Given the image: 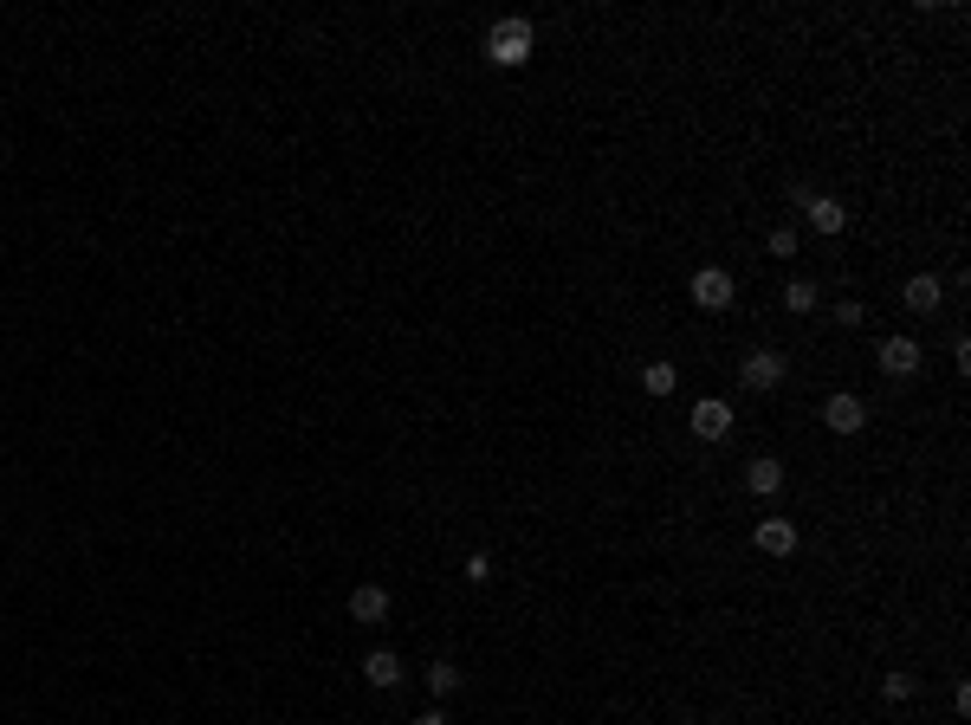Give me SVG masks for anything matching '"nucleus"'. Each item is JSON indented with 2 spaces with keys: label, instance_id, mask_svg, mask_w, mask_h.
<instances>
[{
  "label": "nucleus",
  "instance_id": "nucleus-16",
  "mask_svg": "<svg viewBox=\"0 0 971 725\" xmlns=\"http://www.w3.org/2000/svg\"><path fill=\"white\" fill-rule=\"evenodd\" d=\"M913 693H920V680H913L907 667H894V674H881V700H894V706H900V700H913Z\"/></svg>",
  "mask_w": 971,
  "mask_h": 725
},
{
  "label": "nucleus",
  "instance_id": "nucleus-13",
  "mask_svg": "<svg viewBox=\"0 0 971 725\" xmlns=\"http://www.w3.org/2000/svg\"><path fill=\"white\" fill-rule=\"evenodd\" d=\"M421 680H428V693H434V700H454V693H460V667H454V661H434Z\"/></svg>",
  "mask_w": 971,
  "mask_h": 725
},
{
  "label": "nucleus",
  "instance_id": "nucleus-15",
  "mask_svg": "<svg viewBox=\"0 0 971 725\" xmlns=\"http://www.w3.org/2000/svg\"><path fill=\"white\" fill-rule=\"evenodd\" d=\"M641 389H648V395H674L680 389V369L674 363H648V369H641Z\"/></svg>",
  "mask_w": 971,
  "mask_h": 725
},
{
  "label": "nucleus",
  "instance_id": "nucleus-7",
  "mask_svg": "<svg viewBox=\"0 0 971 725\" xmlns=\"http://www.w3.org/2000/svg\"><path fill=\"white\" fill-rule=\"evenodd\" d=\"M350 615H357L363 628L389 622V590H382V583H357V590H350Z\"/></svg>",
  "mask_w": 971,
  "mask_h": 725
},
{
  "label": "nucleus",
  "instance_id": "nucleus-5",
  "mask_svg": "<svg viewBox=\"0 0 971 725\" xmlns=\"http://www.w3.org/2000/svg\"><path fill=\"white\" fill-rule=\"evenodd\" d=\"M738 376H745V389H777V382H784V357H777V350H751L745 363H738Z\"/></svg>",
  "mask_w": 971,
  "mask_h": 725
},
{
  "label": "nucleus",
  "instance_id": "nucleus-12",
  "mask_svg": "<svg viewBox=\"0 0 971 725\" xmlns=\"http://www.w3.org/2000/svg\"><path fill=\"white\" fill-rule=\"evenodd\" d=\"M745 486L758 492V499H771V492H784V467H777V460H751V467H745Z\"/></svg>",
  "mask_w": 971,
  "mask_h": 725
},
{
  "label": "nucleus",
  "instance_id": "nucleus-3",
  "mask_svg": "<svg viewBox=\"0 0 971 725\" xmlns=\"http://www.w3.org/2000/svg\"><path fill=\"white\" fill-rule=\"evenodd\" d=\"M363 680H369V687H376V693H395V687H402V680H408L402 654H395V648H376V654H363Z\"/></svg>",
  "mask_w": 971,
  "mask_h": 725
},
{
  "label": "nucleus",
  "instance_id": "nucleus-20",
  "mask_svg": "<svg viewBox=\"0 0 971 725\" xmlns=\"http://www.w3.org/2000/svg\"><path fill=\"white\" fill-rule=\"evenodd\" d=\"M415 725H454V719H447V713H441V706H434V713H421Z\"/></svg>",
  "mask_w": 971,
  "mask_h": 725
},
{
  "label": "nucleus",
  "instance_id": "nucleus-14",
  "mask_svg": "<svg viewBox=\"0 0 971 725\" xmlns=\"http://www.w3.org/2000/svg\"><path fill=\"white\" fill-rule=\"evenodd\" d=\"M816 305H823L816 279H790V285H784V311H797V318H803V311H816Z\"/></svg>",
  "mask_w": 971,
  "mask_h": 725
},
{
  "label": "nucleus",
  "instance_id": "nucleus-8",
  "mask_svg": "<svg viewBox=\"0 0 971 725\" xmlns=\"http://www.w3.org/2000/svg\"><path fill=\"white\" fill-rule=\"evenodd\" d=\"M900 298H907V311H920V318H933V311H939V298H946V285H939L933 272H913V279L900 285Z\"/></svg>",
  "mask_w": 971,
  "mask_h": 725
},
{
  "label": "nucleus",
  "instance_id": "nucleus-1",
  "mask_svg": "<svg viewBox=\"0 0 971 725\" xmlns=\"http://www.w3.org/2000/svg\"><path fill=\"white\" fill-rule=\"evenodd\" d=\"M531 46H538V33H531V20H518V13H505V20H492V33H486V59L492 65H525L531 59Z\"/></svg>",
  "mask_w": 971,
  "mask_h": 725
},
{
  "label": "nucleus",
  "instance_id": "nucleus-2",
  "mask_svg": "<svg viewBox=\"0 0 971 725\" xmlns=\"http://www.w3.org/2000/svg\"><path fill=\"white\" fill-rule=\"evenodd\" d=\"M732 292H738V285H732L726 266H700V272H693V305H700V311H726Z\"/></svg>",
  "mask_w": 971,
  "mask_h": 725
},
{
  "label": "nucleus",
  "instance_id": "nucleus-6",
  "mask_svg": "<svg viewBox=\"0 0 971 725\" xmlns=\"http://www.w3.org/2000/svg\"><path fill=\"white\" fill-rule=\"evenodd\" d=\"M823 421H829V434H861L868 428V408H861V395H829Z\"/></svg>",
  "mask_w": 971,
  "mask_h": 725
},
{
  "label": "nucleus",
  "instance_id": "nucleus-18",
  "mask_svg": "<svg viewBox=\"0 0 971 725\" xmlns=\"http://www.w3.org/2000/svg\"><path fill=\"white\" fill-rule=\"evenodd\" d=\"M486 577H492V557L473 551V557H467V583H486Z\"/></svg>",
  "mask_w": 971,
  "mask_h": 725
},
{
  "label": "nucleus",
  "instance_id": "nucleus-17",
  "mask_svg": "<svg viewBox=\"0 0 971 725\" xmlns=\"http://www.w3.org/2000/svg\"><path fill=\"white\" fill-rule=\"evenodd\" d=\"M771 253H777V259L797 253V227H771Z\"/></svg>",
  "mask_w": 971,
  "mask_h": 725
},
{
  "label": "nucleus",
  "instance_id": "nucleus-9",
  "mask_svg": "<svg viewBox=\"0 0 971 725\" xmlns=\"http://www.w3.org/2000/svg\"><path fill=\"white\" fill-rule=\"evenodd\" d=\"M758 551L764 557H790L797 551V525H790V518H758Z\"/></svg>",
  "mask_w": 971,
  "mask_h": 725
},
{
  "label": "nucleus",
  "instance_id": "nucleus-10",
  "mask_svg": "<svg viewBox=\"0 0 971 725\" xmlns=\"http://www.w3.org/2000/svg\"><path fill=\"white\" fill-rule=\"evenodd\" d=\"M874 363H881L887 376H913V369H920V344H913V337H887Z\"/></svg>",
  "mask_w": 971,
  "mask_h": 725
},
{
  "label": "nucleus",
  "instance_id": "nucleus-19",
  "mask_svg": "<svg viewBox=\"0 0 971 725\" xmlns=\"http://www.w3.org/2000/svg\"><path fill=\"white\" fill-rule=\"evenodd\" d=\"M861 318H868V311H861V305H855V298H849V305H836V324H849V331H855V324H861Z\"/></svg>",
  "mask_w": 971,
  "mask_h": 725
},
{
  "label": "nucleus",
  "instance_id": "nucleus-4",
  "mask_svg": "<svg viewBox=\"0 0 971 725\" xmlns=\"http://www.w3.org/2000/svg\"><path fill=\"white\" fill-rule=\"evenodd\" d=\"M693 434H700V441H726V434H732V408L726 402H719V395H706V402H693Z\"/></svg>",
  "mask_w": 971,
  "mask_h": 725
},
{
  "label": "nucleus",
  "instance_id": "nucleus-11",
  "mask_svg": "<svg viewBox=\"0 0 971 725\" xmlns=\"http://www.w3.org/2000/svg\"><path fill=\"white\" fill-rule=\"evenodd\" d=\"M803 214H810V227H816V234H842V227H849V208H842V201H829V195H816Z\"/></svg>",
  "mask_w": 971,
  "mask_h": 725
}]
</instances>
